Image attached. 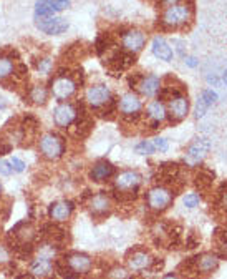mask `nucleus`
Listing matches in <instances>:
<instances>
[{
  "mask_svg": "<svg viewBox=\"0 0 227 279\" xmlns=\"http://www.w3.org/2000/svg\"><path fill=\"white\" fill-rule=\"evenodd\" d=\"M14 75L17 77V78H27V77H29V68H27V65H25V63L15 65Z\"/></svg>",
  "mask_w": 227,
  "mask_h": 279,
  "instance_id": "nucleus-38",
  "label": "nucleus"
},
{
  "mask_svg": "<svg viewBox=\"0 0 227 279\" xmlns=\"http://www.w3.org/2000/svg\"><path fill=\"white\" fill-rule=\"evenodd\" d=\"M217 238H219V253H221V256L227 258V228L224 230V232H219Z\"/></svg>",
  "mask_w": 227,
  "mask_h": 279,
  "instance_id": "nucleus-34",
  "label": "nucleus"
},
{
  "mask_svg": "<svg viewBox=\"0 0 227 279\" xmlns=\"http://www.w3.org/2000/svg\"><path fill=\"white\" fill-rule=\"evenodd\" d=\"M38 146H40L42 155H44L46 160H58V158H61L65 153L63 138L55 133L44 135V137L40 138V141H38Z\"/></svg>",
  "mask_w": 227,
  "mask_h": 279,
  "instance_id": "nucleus-2",
  "label": "nucleus"
},
{
  "mask_svg": "<svg viewBox=\"0 0 227 279\" xmlns=\"http://www.w3.org/2000/svg\"><path fill=\"white\" fill-rule=\"evenodd\" d=\"M15 63L12 62V57H0V80H5L14 73Z\"/></svg>",
  "mask_w": 227,
  "mask_h": 279,
  "instance_id": "nucleus-28",
  "label": "nucleus"
},
{
  "mask_svg": "<svg viewBox=\"0 0 227 279\" xmlns=\"http://www.w3.org/2000/svg\"><path fill=\"white\" fill-rule=\"evenodd\" d=\"M75 90H76V81L65 75H58L57 78L52 81V87H50V92H52L55 98L58 100L70 98V96L75 93Z\"/></svg>",
  "mask_w": 227,
  "mask_h": 279,
  "instance_id": "nucleus-7",
  "label": "nucleus"
},
{
  "mask_svg": "<svg viewBox=\"0 0 227 279\" xmlns=\"http://www.w3.org/2000/svg\"><path fill=\"white\" fill-rule=\"evenodd\" d=\"M212 178H214L212 173L207 171V170H202V171H199L197 176H196V185H197L201 189H206L212 185Z\"/></svg>",
  "mask_w": 227,
  "mask_h": 279,
  "instance_id": "nucleus-29",
  "label": "nucleus"
},
{
  "mask_svg": "<svg viewBox=\"0 0 227 279\" xmlns=\"http://www.w3.org/2000/svg\"><path fill=\"white\" fill-rule=\"evenodd\" d=\"M108 44H109V40H108V35H100V37L96 38V53L98 55H101V53L105 52V50L108 48Z\"/></svg>",
  "mask_w": 227,
  "mask_h": 279,
  "instance_id": "nucleus-35",
  "label": "nucleus"
},
{
  "mask_svg": "<svg viewBox=\"0 0 227 279\" xmlns=\"http://www.w3.org/2000/svg\"><path fill=\"white\" fill-rule=\"evenodd\" d=\"M152 53H154L159 60H164V62L173 60V48H171L169 44H167L163 37H156L154 40H152Z\"/></svg>",
  "mask_w": 227,
  "mask_h": 279,
  "instance_id": "nucleus-21",
  "label": "nucleus"
},
{
  "mask_svg": "<svg viewBox=\"0 0 227 279\" xmlns=\"http://www.w3.org/2000/svg\"><path fill=\"white\" fill-rule=\"evenodd\" d=\"M17 279H33L32 274H22V276H18Z\"/></svg>",
  "mask_w": 227,
  "mask_h": 279,
  "instance_id": "nucleus-46",
  "label": "nucleus"
},
{
  "mask_svg": "<svg viewBox=\"0 0 227 279\" xmlns=\"http://www.w3.org/2000/svg\"><path fill=\"white\" fill-rule=\"evenodd\" d=\"M0 193H2V185H0Z\"/></svg>",
  "mask_w": 227,
  "mask_h": 279,
  "instance_id": "nucleus-49",
  "label": "nucleus"
},
{
  "mask_svg": "<svg viewBox=\"0 0 227 279\" xmlns=\"http://www.w3.org/2000/svg\"><path fill=\"white\" fill-rule=\"evenodd\" d=\"M52 267H53V263L52 259H46V258H38L35 259L30 266V274L33 278H46L50 273H52Z\"/></svg>",
  "mask_w": 227,
  "mask_h": 279,
  "instance_id": "nucleus-22",
  "label": "nucleus"
},
{
  "mask_svg": "<svg viewBox=\"0 0 227 279\" xmlns=\"http://www.w3.org/2000/svg\"><path fill=\"white\" fill-rule=\"evenodd\" d=\"M52 60H50L48 57L45 58H40V62H37V70L40 73H44V75H46V73H50V70H52Z\"/></svg>",
  "mask_w": 227,
  "mask_h": 279,
  "instance_id": "nucleus-33",
  "label": "nucleus"
},
{
  "mask_svg": "<svg viewBox=\"0 0 227 279\" xmlns=\"http://www.w3.org/2000/svg\"><path fill=\"white\" fill-rule=\"evenodd\" d=\"M42 236L45 238V241L57 244L65 238V231L60 230L58 226H55V224H45L42 228Z\"/></svg>",
  "mask_w": 227,
  "mask_h": 279,
  "instance_id": "nucleus-24",
  "label": "nucleus"
},
{
  "mask_svg": "<svg viewBox=\"0 0 227 279\" xmlns=\"http://www.w3.org/2000/svg\"><path fill=\"white\" fill-rule=\"evenodd\" d=\"M216 100H217V95L214 92H211V90H206V92H202V95H201V100H199V103H202L204 107H211V105H214L216 103Z\"/></svg>",
  "mask_w": 227,
  "mask_h": 279,
  "instance_id": "nucleus-31",
  "label": "nucleus"
},
{
  "mask_svg": "<svg viewBox=\"0 0 227 279\" xmlns=\"http://www.w3.org/2000/svg\"><path fill=\"white\" fill-rule=\"evenodd\" d=\"M191 17V12L187 5H171L163 14V25L166 27H179L186 23Z\"/></svg>",
  "mask_w": 227,
  "mask_h": 279,
  "instance_id": "nucleus-4",
  "label": "nucleus"
},
{
  "mask_svg": "<svg viewBox=\"0 0 227 279\" xmlns=\"http://www.w3.org/2000/svg\"><path fill=\"white\" fill-rule=\"evenodd\" d=\"M219 206L222 208V211L227 213V183H224L219 189Z\"/></svg>",
  "mask_w": 227,
  "mask_h": 279,
  "instance_id": "nucleus-36",
  "label": "nucleus"
},
{
  "mask_svg": "<svg viewBox=\"0 0 227 279\" xmlns=\"http://www.w3.org/2000/svg\"><path fill=\"white\" fill-rule=\"evenodd\" d=\"M152 145H154V148L159 150V151H167V146H169V145H167L166 138H156Z\"/></svg>",
  "mask_w": 227,
  "mask_h": 279,
  "instance_id": "nucleus-42",
  "label": "nucleus"
},
{
  "mask_svg": "<svg viewBox=\"0 0 227 279\" xmlns=\"http://www.w3.org/2000/svg\"><path fill=\"white\" fill-rule=\"evenodd\" d=\"M224 81H226V85H227V70H226V73H224Z\"/></svg>",
  "mask_w": 227,
  "mask_h": 279,
  "instance_id": "nucleus-48",
  "label": "nucleus"
},
{
  "mask_svg": "<svg viewBox=\"0 0 227 279\" xmlns=\"http://www.w3.org/2000/svg\"><path fill=\"white\" fill-rule=\"evenodd\" d=\"M163 279H178V276H176V274H167V276H164Z\"/></svg>",
  "mask_w": 227,
  "mask_h": 279,
  "instance_id": "nucleus-47",
  "label": "nucleus"
},
{
  "mask_svg": "<svg viewBox=\"0 0 227 279\" xmlns=\"http://www.w3.org/2000/svg\"><path fill=\"white\" fill-rule=\"evenodd\" d=\"M199 204V195H196V193H189V195L184 196V206L187 208H194Z\"/></svg>",
  "mask_w": 227,
  "mask_h": 279,
  "instance_id": "nucleus-37",
  "label": "nucleus"
},
{
  "mask_svg": "<svg viewBox=\"0 0 227 279\" xmlns=\"http://www.w3.org/2000/svg\"><path fill=\"white\" fill-rule=\"evenodd\" d=\"M109 206H111V201L105 193H98L90 200V209L93 215H105L106 211H109Z\"/></svg>",
  "mask_w": 227,
  "mask_h": 279,
  "instance_id": "nucleus-23",
  "label": "nucleus"
},
{
  "mask_svg": "<svg viewBox=\"0 0 227 279\" xmlns=\"http://www.w3.org/2000/svg\"><path fill=\"white\" fill-rule=\"evenodd\" d=\"M141 185V176L136 171H123L115 181V196L120 201H131L136 198V189Z\"/></svg>",
  "mask_w": 227,
  "mask_h": 279,
  "instance_id": "nucleus-1",
  "label": "nucleus"
},
{
  "mask_svg": "<svg viewBox=\"0 0 227 279\" xmlns=\"http://www.w3.org/2000/svg\"><path fill=\"white\" fill-rule=\"evenodd\" d=\"M70 0H37L35 3V17H52L57 12L66 10Z\"/></svg>",
  "mask_w": 227,
  "mask_h": 279,
  "instance_id": "nucleus-9",
  "label": "nucleus"
},
{
  "mask_svg": "<svg viewBox=\"0 0 227 279\" xmlns=\"http://www.w3.org/2000/svg\"><path fill=\"white\" fill-rule=\"evenodd\" d=\"M167 108H169V113L174 120H182L184 116L187 115L189 103H187V98L184 95H181V93H174V95L169 98Z\"/></svg>",
  "mask_w": 227,
  "mask_h": 279,
  "instance_id": "nucleus-13",
  "label": "nucleus"
},
{
  "mask_svg": "<svg viewBox=\"0 0 227 279\" xmlns=\"http://www.w3.org/2000/svg\"><path fill=\"white\" fill-rule=\"evenodd\" d=\"M194 259H196V269L201 271V273H204V274L212 273L219 264V258L212 253H204L199 256V258H194Z\"/></svg>",
  "mask_w": 227,
  "mask_h": 279,
  "instance_id": "nucleus-20",
  "label": "nucleus"
},
{
  "mask_svg": "<svg viewBox=\"0 0 227 279\" xmlns=\"http://www.w3.org/2000/svg\"><path fill=\"white\" fill-rule=\"evenodd\" d=\"M209 141L207 140H197V141H194L193 145L187 148L186 151V156H184V161H186L187 166H196L199 165L202 160L206 158V155L209 153Z\"/></svg>",
  "mask_w": 227,
  "mask_h": 279,
  "instance_id": "nucleus-10",
  "label": "nucleus"
},
{
  "mask_svg": "<svg viewBox=\"0 0 227 279\" xmlns=\"http://www.w3.org/2000/svg\"><path fill=\"white\" fill-rule=\"evenodd\" d=\"M144 44H146V35L138 29L128 30V32H124L123 37H121V45H123L124 52H130L133 55L141 52Z\"/></svg>",
  "mask_w": 227,
  "mask_h": 279,
  "instance_id": "nucleus-8",
  "label": "nucleus"
},
{
  "mask_svg": "<svg viewBox=\"0 0 227 279\" xmlns=\"http://www.w3.org/2000/svg\"><path fill=\"white\" fill-rule=\"evenodd\" d=\"M35 25L46 35H61L68 30L70 23L63 17L52 15V17H35Z\"/></svg>",
  "mask_w": 227,
  "mask_h": 279,
  "instance_id": "nucleus-3",
  "label": "nucleus"
},
{
  "mask_svg": "<svg viewBox=\"0 0 227 279\" xmlns=\"http://www.w3.org/2000/svg\"><path fill=\"white\" fill-rule=\"evenodd\" d=\"M87 102L90 107L101 108L113 103V95L106 85H93L87 90Z\"/></svg>",
  "mask_w": 227,
  "mask_h": 279,
  "instance_id": "nucleus-5",
  "label": "nucleus"
},
{
  "mask_svg": "<svg viewBox=\"0 0 227 279\" xmlns=\"http://www.w3.org/2000/svg\"><path fill=\"white\" fill-rule=\"evenodd\" d=\"M109 279H126V271L123 267H115V269L109 273Z\"/></svg>",
  "mask_w": 227,
  "mask_h": 279,
  "instance_id": "nucleus-41",
  "label": "nucleus"
},
{
  "mask_svg": "<svg viewBox=\"0 0 227 279\" xmlns=\"http://www.w3.org/2000/svg\"><path fill=\"white\" fill-rule=\"evenodd\" d=\"M136 88H138L144 96H154L156 93L159 92V88H161V81H159V78L156 75H146V77H141Z\"/></svg>",
  "mask_w": 227,
  "mask_h": 279,
  "instance_id": "nucleus-18",
  "label": "nucleus"
},
{
  "mask_svg": "<svg viewBox=\"0 0 227 279\" xmlns=\"http://www.w3.org/2000/svg\"><path fill=\"white\" fill-rule=\"evenodd\" d=\"M76 120V108L70 103H60L53 110V122L57 126L66 128Z\"/></svg>",
  "mask_w": 227,
  "mask_h": 279,
  "instance_id": "nucleus-11",
  "label": "nucleus"
},
{
  "mask_svg": "<svg viewBox=\"0 0 227 279\" xmlns=\"http://www.w3.org/2000/svg\"><path fill=\"white\" fill-rule=\"evenodd\" d=\"M152 264V258L144 251H133V253L128 256V266L135 271L139 269H146V267H151Z\"/></svg>",
  "mask_w": 227,
  "mask_h": 279,
  "instance_id": "nucleus-19",
  "label": "nucleus"
},
{
  "mask_svg": "<svg viewBox=\"0 0 227 279\" xmlns=\"http://www.w3.org/2000/svg\"><path fill=\"white\" fill-rule=\"evenodd\" d=\"M133 63H135V55L130 52H116L108 60V65L113 72H123V70L130 68Z\"/></svg>",
  "mask_w": 227,
  "mask_h": 279,
  "instance_id": "nucleus-16",
  "label": "nucleus"
},
{
  "mask_svg": "<svg viewBox=\"0 0 227 279\" xmlns=\"http://www.w3.org/2000/svg\"><path fill=\"white\" fill-rule=\"evenodd\" d=\"M10 259V254H9V249L5 246H0V264L2 263H7Z\"/></svg>",
  "mask_w": 227,
  "mask_h": 279,
  "instance_id": "nucleus-43",
  "label": "nucleus"
},
{
  "mask_svg": "<svg viewBox=\"0 0 227 279\" xmlns=\"http://www.w3.org/2000/svg\"><path fill=\"white\" fill-rule=\"evenodd\" d=\"M178 2H179V0H161L163 5H167V7H171V5H178Z\"/></svg>",
  "mask_w": 227,
  "mask_h": 279,
  "instance_id": "nucleus-44",
  "label": "nucleus"
},
{
  "mask_svg": "<svg viewBox=\"0 0 227 279\" xmlns=\"http://www.w3.org/2000/svg\"><path fill=\"white\" fill-rule=\"evenodd\" d=\"M14 171V168H12V163L7 161V160H0V174H3V176H9Z\"/></svg>",
  "mask_w": 227,
  "mask_h": 279,
  "instance_id": "nucleus-40",
  "label": "nucleus"
},
{
  "mask_svg": "<svg viewBox=\"0 0 227 279\" xmlns=\"http://www.w3.org/2000/svg\"><path fill=\"white\" fill-rule=\"evenodd\" d=\"M53 267H55V271H57L58 276H61L63 279H78L80 278V274L75 273V271L66 264L65 261H55Z\"/></svg>",
  "mask_w": 227,
  "mask_h": 279,
  "instance_id": "nucleus-27",
  "label": "nucleus"
},
{
  "mask_svg": "<svg viewBox=\"0 0 227 279\" xmlns=\"http://www.w3.org/2000/svg\"><path fill=\"white\" fill-rule=\"evenodd\" d=\"M146 111H148V118L152 120L154 125H158L159 122H163L167 115L166 108H164V105L161 102H151L150 105H148Z\"/></svg>",
  "mask_w": 227,
  "mask_h": 279,
  "instance_id": "nucleus-25",
  "label": "nucleus"
},
{
  "mask_svg": "<svg viewBox=\"0 0 227 279\" xmlns=\"http://www.w3.org/2000/svg\"><path fill=\"white\" fill-rule=\"evenodd\" d=\"M173 203V193L164 186H156L148 193V204L154 211H164Z\"/></svg>",
  "mask_w": 227,
  "mask_h": 279,
  "instance_id": "nucleus-6",
  "label": "nucleus"
},
{
  "mask_svg": "<svg viewBox=\"0 0 227 279\" xmlns=\"http://www.w3.org/2000/svg\"><path fill=\"white\" fill-rule=\"evenodd\" d=\"M120 111L123 116H138L141 111V100L133 93H126L120 100Z\"/></svg>",
  "mask_w": 227,
  "mask_h": 279,
  "instance_id": "nucleus-15",
  "label": "nucleus"
},
{
  "mask_svg": "<svg viewBox=\"0 0 227 279\" xmlns=\"http://www.w3.org/2000/svg\"><path fill=\"white\" fill-rule=\"evenodd\" d=\"M187 65H189V67H196V65H197V62H196V58H193V57H191V58H187Z\"/></svg>",
  "mask_w": 227,
  "mask_h": 279,
  "instance_id": "nucleus-45",
  "label": "nucleus"
},
{
  "mask_svg": "<svg viewBox=\"0 0 227 279\" xmlns=\"http://www.w3.org/2000/svg\"><path fill=\"white\" fill-rule=\"evenodd\" d=\"M154 145H152L151 141H141L138 146H136V153H139V155H152L154 153Z\"/></svg>",
  "mask_w": 227,
  "mask_h": 279,
  "instance_id": "nucleus-32",
  "label": "nucleus"
},
{
  "mask_svg": "<svg viewBox=\"0 0 227 279\" xmlns=\"http://www.w3.org/2000/svg\"><path fill=\"white\" fill-rule=\"evenodd\" d=\"M159 171H161L163 176H166L167 180H174V178L178 176L179 166L176 165V163H164V165H161V168H159Z\"/></svg>",
  "mask_w": 227,
  "mask_h": 279,
  "instance_id": "nucleus-30",
  "label": "nucleus"
},
{
  "mask_svg": "<svg viewBox=\"0 0 227 279\" xmlns=\"http://www.w3.org/2000/svg\"><path fill=\"white\" fill-rule=\"evenodd\" d=\"M12 163V168H14V171H17V173H22V171H25V163H23L20 158H17V156H14L10 160Z\"/></svg>",
  "mask_w": 227,
  "mask_h": 279,
  "instance_id": "nucleus-39",
  "label": "nucleus"
},
{
  "mask_svg": "<svg viewBox=\"0 0 227 279\" xmlns=\"http://www.w3.org/2000/svg\"><path fill=\"white\" fill-rule=\"evenodd\" d=\"M65 263L78 274H85L91 269V259H90V256L81 253H72L65 256Z\"/></svg>",
  "mask_w": 227,
  "mask_h": 279,
  "instance_id": "nucleus-14",
  "label": "nucleus"
},
{
  "mask_svg": "<svg viewBox=\"0 0 227 279\" xmlns=\"http://www.w3.org/2000/svg\"><path fill=\"white\" fill-rule=\"evenodd\" d=\"M113 173H115V166L106 160H101L91 168L90 178H91L93 181H105L108 180V178H111Z\"/></svg>",
  "mask_w": 227,
  "mask_h": 279,
  "instance_id": "nucleus-17",
  "label": "nucleus"
},
{
  "mask_svg": "<svg viewBox=\"0 0 227 279\" xmlns=\"http://www.w3.org/2000/svg\"><path fill=\"white\" fill-rule=\"evenodd\" d=\"M73 203L70 200H60V201H55V203L50 204L48 208V216L50 219L55 221V223H63L72 216L73 213Z\"/></svg>",
  "mask_w": 227,
  "mask_h": 279,
  "instance_id": "nucleus-12",
  "label": "nucleus"
},
{
  "mask_svg": "<svg viewBox=\"0 0 227 279\" xmlns=\"http://www.w3.org/2000/svg\"><path fill=\"white\" fill-rule=\"evenodd\" d=\"M29 98L35 105H45L46 100H48V90H46V87H44V85H35V87L30 88Z\"/></svg>",
  "mask_w": 227,
  "mask_h": 279,
  "instance_id": "nucleus-26",
  "label": "nucleus"
}]
</instances>
